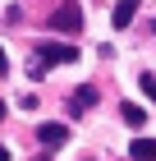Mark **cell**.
Returning <instances> with one entry per match:
<instances>
[{"label": "cell", "instance_id": "52a82bcc", "mask_svg": "<svg viewBox=\"0 0 156 161\" xmlns=\"http://www.w3.org/2000/svg\"><path fill=\"white\" fill-rule=\"evenodd\" d=\"M124 124H133V129H138V124H143V106H133V101H124Z\"/></svg>", "mask_w": 156, "mask_h": 161}, {"label": "cell", "instance_id": "30bf717a", "mask_svg": "<svg viewBox=\"0 0 156 161\" xmlns=\"http://www.w3.org/2000/svg\"><path fill=\"white\" fill-rule=\"evenodd\" d=\"M0 161H9V147H0Z\"/></svg>", "mask_w": 156, "mask_h": 161}, {"label": "cell", "instance_id": "8992f818", "mask_svg": "<svg viewBox=\"0 0 156 161\" xmlns=\"http://www.w3.org/2000/svg\"><path fill=\"white\" fill-rule=\"evenodd\" d=\"M129 157L133 161H156V138H133V143H129Z\"/></svg>", "mask_w": 156, "mask_h": 161}, {"label": "cell", "instance_id": "9c48e42d", "mask_svg": "<svg viewBox=\"0 0 156 161\" xmlns=\"http://www.w3.org/2000/svg\"><path fill=\"white\" fill-rule=\"evenodd\" d=\"M5 69H9V55H5V46H0V74H5Z\"/></svg>", "mask_w": 156, "mask_h": 161}, {"label": "cell", "instance_id": "6da1fadb", "mask_svg": "<svg viewBox=\"0 0 156 161\" xmlns=\"http://www.w3.org/2000/svg\"><path fill=\"white\" fill-rule=\"evenodd\" d=\"M51 32H64V37H73L78 28H83V9H78V0H64V5H55V14L46 19Z\"/></svg>", "mask_w": 156, "mask_h": 161}, {"label": "cell", "instance_id": "3957f363", "mask_svg": "<svg viewBox=\"0 0 156 161\" xmlns=\"http://www.w3.org/2000/svg\"><path fill=\"white\" fill-rule=\"evenodd\" d=\"M37 143L51 147V152H60L64 143H69V129H64V124H37Z\"/></svg>", "mask_w": 156, "mask_h": 161}, {"label": "cell", "instance_id": "5b68a950", "mask_svg": "<svg viewBox=\"0 0 156 161\" xmlns=\"http://www.w3.org/2000/svg\"><path fill=\"white\" fill-rule=\"evenodd\" d=\"M138 5H143V0H120V5H115V14H110V23H115V28H129L133 14H138Z\"/></svg>", "mask_w": 156, "mask_h": 161}, {"label": "cell", "instance_id": "277c9868", "mask_svg": "<svg viewBox=\"0 0 156 161\" xmlns=\"http://www.w3.org/2000/svg\"><path fill=\"white\" fill-rule=\"evenodd\" d=\"M92 106H96V87H92V83H83V87L69 92V115H87Z\"/></svg>", "mask_w": 156, "mask_h": 161}, {"label": "cell", "instance_id": "7a4b0ae2", "mask_svg": "<svg viewBox=\"0 0 156 161\" xmlns=\"http://www.w3.org/2000/svg\"><path fill=\"white\" fill-rule=\"evenodd\" d=\"M37 60H51V64H73V60H83V55H78V46H69V42H41V46H37Z\"/></svg>", "mask_w": 156, "mask_h": 161}, {"label": "cell", "instance_id": "ba28073f", "mask_svg": "<svg viewBox=\"0 0 156 161\" xmlns=\"http://www.w3.org/2000/svg\"><path fill=\"white\" fill-rule=\"evenodd\" d=\"M138 87H143V97L156 101V74H143V78H138Z\"/></svg>", "mask_w": 156, "mask_h": 161}]
</instances>
